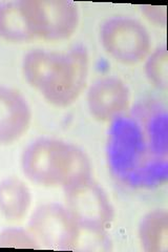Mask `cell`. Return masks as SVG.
I'll return each instance as SVG.
<instances>
[{"label": "cell", "mask_w": 168, "mask_h": 252, "mask_svg": "<svg viewBox=\"0 0 168 252\" xmlns=\"http://www.w3.org/2000/svg\"><path fill=\"white\" fill-rule=\"evenodd\" d=\"M140 119L121 116L113 121L108 162L120 179L153 186L167 178V115L156 104L137 109Z\"/></svg>", "instance_id": "6da1fadb"}, {"label": "cell", "mask_w": 168, "mask_h": 252, "mask_svg": "<svg viewBox=\"0 0 168 252\" xmlns=\"http://www.w3.org/2000/svg\"><path fill=\"white\" fill-rule=\"evenodd\" d=\"M21 168L30 181L43 186L65 187L92 176V164L82 149L51 138L32 142L22 153Z\"/></svg>", "instance_id": "7a4b0ae2"}, {"label": "cell", "mask_w": 168, "mask_h": 252, "mask_svg": "<svg viewBox=\"0 0 168 252\" xmlns=\"http://www.w3.org/2000/svg\"><path fill=\"white\" fill-rule=\"evenodd\" d=\"M67 207L81 229L102 233L110 226L115 210L105 190L92 176L63 187Z\"/></svg>", "instance_id": "3957f363"}, {"label": "cell", "mask_w": 168, "mask_h": 252, "mask_svg": "<svg viewBox=\"0 0 168 252\" xmlns=\"http://www.w3.org/2000/svg\"><path fill=\"white\" fill-rule=\"evenodd\" d=\"M20 4L34 38L63 40L78 28V7L69 0H20Z\"/></svg>", "instance_id": "277c9868"}, {"label": "cell", "mask_w": 168, "mask_h": 252, "mask_svg": "<svg viewBox=\"0 0 168 252\" xmlns=\"http://www.w3.org/2000/svg\"><path fill=\"white\" fill-rule=\"evenodd\" d=\"M100 42L111 58L126 65L146 59L151 47L147 29L139 20L126 16H117L103 23Z\"/></svg>", "instance_id": "5b68a950"}, {"label": "cell", "mask_w": 168, "mask_h": 252, "mask_svg": "<svg viewBox=\"0 0 168 252\" xmlns=\"http://www.w3.org/2000/svg\"><path fill=\"white\" fill-rule=\"evenodd\" d=\"M29 230L40 248L67 251L75 249L81 228L67 206L47 203L40 205L31 216Z\"/></svg>", "instance_id": "8992f818"}, {"label": "cell", "mask_w": 168, "mask_h": 252, "mask_svg": "<svg viewBox=\"0 0 168 252\" xmlns=\"http://www.w3.org/2000/svg\"><path fill=\"white\" fill-rule=\"evenodd\" d=\"M90 57L83 45H76L63 54L61 64L50 89L42 96L51 104L68 106L83 92L89 77Z\"/></svg>", "instance_id": "52a82bcc"}, {"label": "cell", "mask_w": 168, "mask_h": 252, "mask_svg": "<svg viewBox=\"0 0 168 252\" xmlns=\"http://www.w3.org/2000/svg\"><path fill=\"white\" fill-rule=\"evenodd\" d=\"M87 107L99 121H115L130 107L131 92L121 79L104 77L95 81L87 92Z\"/></svg>", "instance_id": "ba28073f"}, {"label": "cell", "mask_w": 168, "mask_h": 252, "mask_svg": "<svg viewBox=\"0 0 168 252\" xmlns=\"http://www.w3.org/2000/svg\"><path fill=\"white\" fill-rule=\"evenodd\" d=\"M31 120L27 99L18 91L0 86V145L20 139L29 129Z\"/></svg>", "instance_id": "9c48e42d"}, {"label": "cell", "mask_w": 168, "mask_h": 252, "mask_svg": "<svg viewBox=\"0 0 168 252\" xmlns=\"http://www.w3.org/2000/svg\"><path fill=\"white\" fill-rule=\"evenodd\" d=\"M62 59L61 53L32 50L22 60L23 76L32 88L43 94L52 85Z\"/></svg>", "instance_id": "30bf717a"}, {"label": "cell", "mask_w": 168, "mask_h": 252, "mask_svg": "<svg viewBox=\"0 0 168 252\" xmlns=\"http://www.w3.org/2000/svg\"><path fill=\"white\" fill-rule=\"evenodd\" d=\"M30 188L17 178H7L0 182V214L9 220H19L31 207Z\"/></svg>", "instance_id": "8fae6325"}, {"label": "cell", "mask_w": 168, "mask_h": 252, "mask_svg": "<svg viewBox=\"0 0 168 252\" xmlns=\"http://www.w3.org/2000/svg\"><path fill=\"white\" fill-rule=\"evenodd\" d=\"M138 236L144 251L167 252L168 212L165 209L149 211L140 220Z\"/></svg>", "instance_id": "7c38bea8"}, {"label": "cell", "mask_w": 168, "mask_h": 252, "mask_svg": "<svg viewBox=\"0 0 168 252\" xmlns=\"http://www.w3.org/2000/svg\"><path fill=\"white\" fill-rule=\"evenodd\" d=\"M0 38L12 42H26L35 39L20 1L0 3Z\"/></svg>", "instance_id": "4fadbf2b"}, {"label": "cell", "mask_w": 168, "mask_h": 252, "mask_svg": "<svg viewBox=\"0 0 168 252\" xmlns=\"http://www.w3.org/2000/svg\"><path fill=\"white\" fill-rule=\"evenodd\" d=\"M148 81L157 89L165 91L168 88V53L165 44L158 46L148 55L144 67Z\"/></svg>", "instance_id": "5bb4252c"}, {"label": "cell", "mask_w": 168, "mask_h": 252, "mask_svg": "<svg viewBox=\"0 0 168 252\" xmlns=\"http://www.w3.org/2000/svg\"><path fill=\"white\" fill-rule=\"evenodd\" d=\"M0 248L39 249L40 246L30 230L12 227L0 232Z\"/></svg>", "instance_id": "9a60e30c"}, {"label": "cell", "mask_w": 168, "mask_h": 252, "mask_svg": "<svg viewBox=\"0 0 168 252\" xmlns=\"http://www.w3.org/2000/svg\"><path fill=\"white\" fill-rule=\"evenodd\" d=\"M142 14L150 21L157 26H166V7L156 6V5H142Z\"/></svg>", "instance_id": "2e32d148"}]
</instances>
